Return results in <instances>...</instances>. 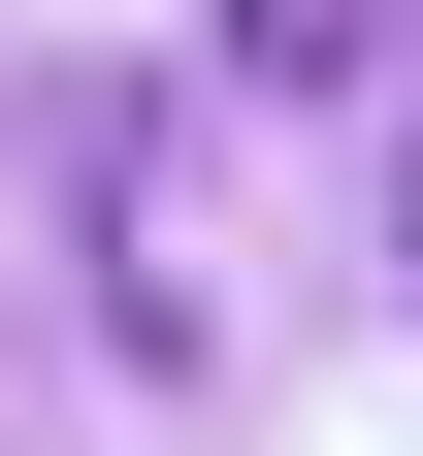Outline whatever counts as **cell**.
<instances>
[{
    "label": "cell",
    "mask_w": 423,
    "mask_h": 456,
    "mask_svg": "<svg viewBox=\"0 0 423 456\" xmlns=\"http://www.w3.org/2000/svg\"><path fill=\"white\" fill-rule=\"evenodd\" d=\"M228 66H261V98H358V66H391V0H228Z\"/></svg>",
    "instance_id": "obj_1"
},
{
    "label": "cell",
    "mask_w": 423,
    "mask_h": 456,
    "mask_svg": "<svg viewBox=\"0 0 423 456\" xmlns=\"http://www.w3.org/2000/svg\"><path fill=\"white\" fill-rule=\"evenodd\" d=\"M391 294H423V163H391Z\"/></svg>",
    "instance_id": "obj_2"
}]
</instances>
